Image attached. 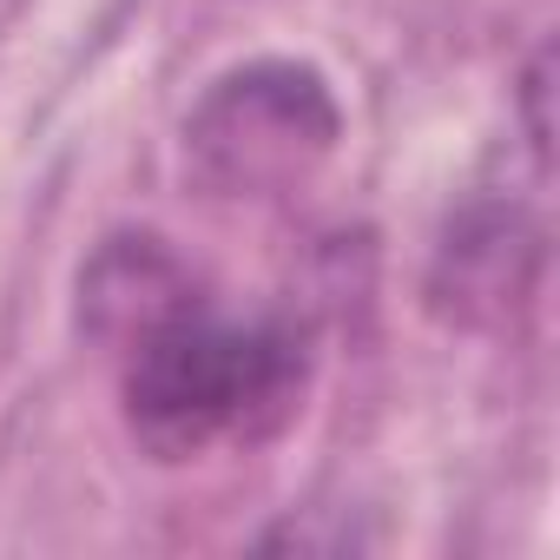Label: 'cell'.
<instances>
[{
    "instance_id": "obj_4",
    "label": "cell",
    "mask_w": 560,
    "mask_h": 560,
    "mask_svg": "<svg viewBox=\"0 0 560 560\" xmlns=\"http://www.w3.org/2000/svg\"><path fill=\"white\" fill-rule=\"evenodd\" d=\"M191 304H205L198 270L152 231L106 237L93 264L80 270V330L106 343L113 357H126L139 337H152L159 324H172Z\"/></svg>"
},
{
    "instance_id": "obj_3",
    "label": "cell",
    "mask_w": 560,
    "mask_h": 560,
    "mask_svg": "<svg viewBox=\"0 0 560 560\" xmlns=\"http://www.w3.org/2000/svg\"><path fill=\"white\" fill-rule=\"evenodd\" d=\"M540 277V224L521 205H462L429 264V311L462 330H501Z\"/></svg>"
},
{
    "instance_id": "obj_1",
    "label": "cell",
    "mask_w": 560,
    "mask_h": 560,
    "mask_svg": "<svg viewBox=\"0 0 560 560\" xmlns=\"http://www.w3.org/2000/svg\"><path fill=\"white\" fill-rule=\"evenodd\" d=\"M311 389V330L291 317H218L211 298L159 324L119 357V409L132 442L178 468L218 448L284 435Z\"/></svg>"
},
{
    "instance_id": "obj_5",
    "label": "cell",
    "mask_w": 560,
    "mask_h": 560,
    "mask_svg": "<svg viewBox=\"0 0 560 560\" xmlns=\"http://www.w3.org/2000/svg\"><path fill=\"white\" fill-rule=\"evenodd\" d=\"M547 67H553V54L540 47L534 67H527V86H521V100H527V139H534V159L540 165H547Z\"/></svg>"
},
{
    "instance_id": "obj_2",
    "label": "cell",
    "mask_w": 560,
    "mask_h": 560,
    "mask_svg": "<svg viewBox=\"0 0 560 560\" xmlns=\"http://www.w3.org/2000/svg\"><path fill=\"white\" fill-rule=\"evenodd\" d=\"M343 139L337 93L304 60H250L185 113V159L211 191L270 198L304 185Z\"/></svg>"
}]
</instances>
